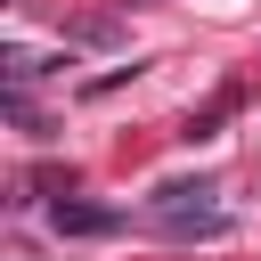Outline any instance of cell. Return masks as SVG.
Wrapping results in <instances>:
<instances>
[{
    "label": "cell",
    "mask_w": 261,
    "mask_h": 261,
    "mask_svg": "<svg viewBox=\"0 0 261 261\" xmlns=\"http://www.w3.org/2000/svg\"><path fill=\"white\" fill-rule=\"evenodd\" d=\"M49 220H57V237H106V228H122V212H106V204H49Z\"/></svg>",
    "instance_id": "cell-1"
},
{
    "label": "cell",
    "mask_w": 261,
    "mask_h": 261,
    "mask_svg": "<svg viewBox=\"0 0 261 261\" xmlns=\"http://www.w3.org/2000/svg\"><path fill=\"white\" fill-rule=\"evenodd\" d=\"M228 114H237V90H220V98H212V106H204L179 139H188V147H196V139H220V122H228Z\"/></svg>",
    "instance_id": "cell-2"
}]
</instances>
